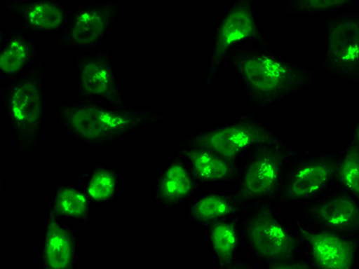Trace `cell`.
<instances>
[{"label":"cell","mask_w":359,"mask_h":269,"mask_svg":"<svg viewBox=\"0 0 359 269\" xmlns=\"http://www.w3.org/2000/svg\"><path fill=\"white\" fill-rule=\"evenodd\" d=\"M230 63L242 81L251 113L272 107L316 85L314 71L279 55L269 43L243 49Z\"/></svg>","instance_id":"cell-1"},{"label":"cell","mask_w":359,"mask_h":269,"mask_svg":"<svg viewBox=\"0 0 359 269\" xmlns=\"http://www.w3.org/2000/svg\"><path fill=\"white\" fill-rule=\"evenodd\" d=\"M62 127L72 138L90 148L109 147L138 132L159 125L167 113L104 103L73 102L57 104Z\"/></svg>","instance_id":"cell-2"},{"label":"cell","mask_w":359,"mask_h":269,"mask_svg":"<svg viewBox=\"0 0 359 269\" xmlns=\"http://www.w3.org/2000/svg\"><path fill=\"white\" fill-rule=\"evenodd\" d=\"M5 116L20 156H34L46 118V69L36 64L1 88Z\"/></svg>","instance_id":"cell-3"},{"label":"cell","mask_w":359,"mask_h":269,"mask_svg":"<svg viewBox=\"0 0 359 269\" xmlns=\"http://www.w3.org/2000/svg\"><path fill=\"white\" fill-rule=\"evenodd\" d=\"M296 152L297 149L278 137L242 160L233 194L247 213L257 207L274 206Z\"/></svg>","instance_id":"cell-4"},{"label":"cell","mask_w":359,"mask_h":269,"mask_svg":"<svg viewBox=\"0 0 359 269\" xmlns=\"http://www.w3.org/2000/svg\"><path fill=\"white\" fill-rule=\"evenodd\" d=\"M266 43V36L257 24L256 5L251 0H238L229 5L215 26L204 85H214L222 67L231 61L235 54Z\"/></svg>","instance_id":"cell-5"},{"label":"cell","mask_w":359,"mask_h":269,"mask_svg":"<svg viewBox=\"0 0 359 269\" xmlns=\"http://www.w3.org/2000/svg\"><path fill=\"white\" fill-rule=\"evenodd\" d=\"M339 157L328 152L297 149L274 206L303 205L330 191L337 184Z\"/></svg>","instance_id":"cell-6"},{"label":"cell","mask_w":359,"mask_h":269,"mask_svg":"<svg viewBox=\"0 0 359 269\" xmlns=\"http://www.w3.org/2000/svg\"><path fill=\"white\" fill-rule=\"evenodd\" d=\"M278 137L272 128L262 123L256 116L248 113L222 125L203 128L185 138L184 142L208 148L230 161L240 164L257 148Z\"/></svg>","instance_id":"cell-7"},{"label":"cell","mask_w":359,"mask_h":269,"mask_svg":"<svg viewBox=\"0 0 359 269\" xmlns=\"http://www.w3.org/2000/svg\"><path fill=\"white\" fill-rule=\"evenodd\" d=\"M272 207L266 205L252 209L242 221L243 237L252 255L267 263L297 258L302 248L298 234Z\"/></svg>","instance_id":"cell-8"},{"label":"cell","mask_w":359,"mask_h":269,"mask_svg":"<svg viewBox=\"0 0 359 269\" xmlns=\"http://www.w3.org/2000/svg\"><path fill=\"white\" fill-rule=\"evenodd\" d=\"M321 68L331 78L359 83V13L327 19Z\"/></svg>","instance_id":"cell-9"},{"label":"cell","mask_w":359,"mask_h":269,"mask_svg":"<svg viewBox=\"0 0 359 269\" xmlns=\"http://www.w3.org/2000/svg\"><path fill=\"white\" fill-rule=\"evenodd\" d=\"M308 261L314 269H355L359 238L294 221Z\"/></svg>","instance_id":"cell-10"},{"label":"cell","mask_w":359,"mask_h":269,"mask_svg":"<svg viewBox=\"0 0 359 269\" xmlns=\"http://www.w3.org/2000/svg\"><path fill=\"white\" fill-rule=\"evenodd\" d=\"M118 0L95 2L76 7L68 12L65 27L58 39L61 48L91 50L98 48L120 16Z\"/></svg>","instance_id":"cell-11"},{"label":"cell","mask_w":359,"mask_h":269,"mask_svg":"<svg viewBox=\"0 0 359 269\" xmlns=\"http://www.w3.org/2000/svg\"><path fill=\"white\" fill-rule=\"evenodd\" d=\"M79 101L126 106L118 85L117 73L105 51L76 56Z\"/></svg>","instance_id":"cell-12"},{"label":"cell","mask_w":359,"mask_h":269,"mask_svg":"<svg viewBox=\"0 0 359 269\" xmlns=\"http://www.w3.org/2000/svg\"><path fill=\"white\" fill-rule=\"evenodd\" d=\"M301 221L318 227L359 238V201L341 188L301 205Z\"/></svg>","instance_id":"cell-13"},{"label":"cell","mask_w":359,"mask_h":269,"mask_svg":"<svg viewBox=\"0 0 359 269\" xmlns=\"http://www.w3.org/2000/svg\"><path fill=\"white\" fill-rule=\"evenodd\" d=\"M177 154L187 163L199 185L212 186L236 181L239 165L208 148L182 142Z\"/></svg>","instance_id":"cell-14"},{"label":"cell","mask_w":359,"mask_h":269,"mask_svg":"<svg viewBox=\"0 0 359 269\" xmlns=\"http://www.w3.org/2000/svg\"><path fill=\"white\" fill-rule=\"evenodd\" d=\"M75 232L49 209L41 236V269H76Z\"/></svg>","instance_id":"cell-15"},{"label":"cell","mask_w":359,"mask_h":269,"mask_svg":"<svg viewBox=\"0 0 359 269\" xmlns=\"http://www.w3.org/2000/svg\"><path fill=\"white\" fill-rule=\"evenodd\" d=\"M6 8L33 34L63 29L69 12L57 0H7Z\"/></svg>","instance_id":"cell-16"},{"label":"cell","mask_w":359,"mask_h":269,"mask_svg":"<svg viewBox=\"0 0 359 269\" xmlns=\"http://www.w3.org/2000/svg\"><path fill=\"white\" fill-rule=\"evenodd\" d=\"M200 185L182 158L175 155L158 180L155 199L163 209H175L191 199Z\"/></svg>","instance_id":"cell-17"},{"label":"cell","mask_w":359,"mask_h":269,"mask_svg":"<svg viewBox=\"0 0 359 269\" xmlns=\"http://www.w3.org/2000/svg\"><path fill=\"white\" fill-rule=\"evenodd\" d=\"M39 46L26 32L13 31L0 36V75L17 78L36 66Z\"/></svg>","instance_id":"cell-18"},{"label":"cell","mask_w":359,"mask_h":269,"mask_svg":"<svg viewBox=\"0 0 359 269\" xmlns=\"http://www.w3.org/2000/svg\"><path fill=\"white\" fill-rule=\"evenodd\" d=\"M246 213L233 193L208 192L193 200L189 205L190 217L205 227L224 219L241 217Z\"/></svg>","instance_id":"cell-19"},{"label":"cell","mask_w":359,"mask_h":269,"mask_svg":"<svg viewBox=\"0 0 359 269\" xmlns=\"http://www.w3.org/2000/svg\"><path fill=\"white\" fill-rule=\"evenodd\" d=\"M205 228L210 250L219 268H227L236 263L243 238L241 219H224Z\"/></svg>","instance_id":"cell-20"},{"label":"cell","mask_w":359,"mask_h":269,"mask_svg":"<svg viewBox=\"0 0 359 269\" xmlns=\"http://www.w3.org/2000/svg\"><path fill=\"white\" fill-rule=\"evenodd\" d=\"M93 201L88 198L83 187L72 184H61L56 187L50 211L58 217L90 221Z\"/></svg>","instance_id":"cell-21"},{"label":"cell","mask_w":359,"mask_h":269,"mask_svg":"<svg viewBox=\"0 0 359 269\" xmlns=\"http://www.w3.org/2000/svg\"><path fill=\"white\" fill-rule=\"evenodd\" d=\"M118 172L111 165H98L84 177L83 189L95 203H109L116 198Z\"/></svg>","instance_id":"cell-22"},{"label":"cell","mask_w":359,"mask_h":269,"mask_svg":"<svg viewBox=\"0 0 359 269\" xmlns=\"http://www.w3.org/2000/svg\"><path fill=\"white\" fill-rule=\"evenodd\" d=\"M337 184L359 201V148L351 142L339 157Z\"/></svg>","instance_id":"cell-23"},{"label":"cell","mask_w":359,"mask_h":269,"mask_svg":"<svg viewBox=\"0 0 359 269\" xmlns=\"http://www.w3.org/2000/svg\"><path fill=\"white\" fill-rule=\"evenodd\" d=\"M355 4V0H292L285 6L284 12L289 15H332Z\"/></svg>","instance_id":"cell-24"},{"label":"cell","mask_w":359,"mask_h":269,"mask_svg":"<svg viewBox=\"0 0 359 269\" xmlns=\"http://www.w3.org/2000/svg\"><path fill=\"white\" fill-rule=\"evenodd\" d=\"M267 269H314L313 265L308 261L294 258L290 260L276 261V263H269Z\"/></svg>","instance_id":"cell-25"},{"label":"cell","mask_w":359,"mask_h":269,"mask_svg":"<svg viewBox=\"0 0 359 269\" xmlns=\"http://www.w3.org/2000/svg\"><path fill=\"white\" fill-rule=\"evenodd\" d=\"M219 269H257V268L250 261L238 260L233 265L227 266V268H219Z\"/></svg>","instance_id":"cell-26"},{"label":"cell","mask_w":359,"mask_h":269,"mask_svg":"<svg viewBox=\"0 0 359 269\" xmlns=\"http://www.w3.org/2000/svg\"><path fill=\"white\" fill-rule=\"evenodd\" d=\"M351 142L359 148V117L355 120L353 127V138Z\"/></svg>","instance_id":"cell-27"},{"label":"cell","mask_w":359,"mask_h":269,"mask_svg":"<svg viewBox=\"0 0 359 269\" xmlns=\"http://www.w3.org/2000/svg\"><path fill=\"white\" fill-rule=\"evenodd\" d=\"M356 5H358V9H359V1L356 2Z\"/></svg>","instance_id":"cell-28"}]
</instances>
